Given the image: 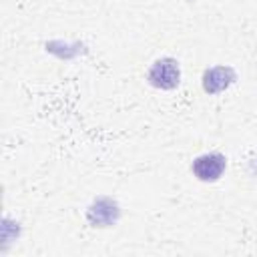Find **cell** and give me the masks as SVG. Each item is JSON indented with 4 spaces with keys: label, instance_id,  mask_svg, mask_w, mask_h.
Masks as SVG:
<instances>
[{
    "label": "cell",
    "instance_id": "1",
    "mask_svg": "<svg viewBox=\"0 0 257 257\" xmlns=\"http://www.w3.org/2000/svg\"><path fill=\"white\" fill-rule=\"evenodd\" d=\"M84 217H86L90 227H94V229H108V227H114L120 221L122 209H120V205H118V201L114 197L98 195L86 207Z\"/></svg>",
    "mask_w": 257,
    "mask_h": 257
},
{
    "label": "cell",
    "instance_id": "2",
    "mask_svg": "<svg viewBox=\"0 0 257 257\" xmlns=\"http://www.w3.org/2000/svg\"><path fill=\"white\" fill-rule=\"evenodd\" d=\"M147 82L159 90H175L181 84V64L173 56L157 58L147 70Z\"/></svg>",
    "mask_w": 257,
    "mask_h": 257
},
{
    "label": "cell",
    "instance_id": "3",
    "mask_svg": "<svg viewBox=\"0 0 257 257\" xmlns=\"http://www.w3.org/2000/svg\"><path fill=\"white\" fill-rule=\"evenodd\" d=\"M225 169H227V157L217 151L203 153V155L195 157L191 163L193 177L201 183H217L223 177Z\"/></svg>",
    "mask_w": 257,
    "mask_h": 257
},
{
    "label": "cell",
    "instance_id": "4",
    "mask_svg": "<svg viewBox=\"0 0 257 257\" xmlns=\"http://www.w3.org/2000/svg\"><path fill=\"white\" fill-rule=\"evenodd\" d=\"M237 82V70L229 64H215L203 70L201 86L207 94H221Z\"/></svg>",
    "mask_w": 257,
    "mask_h": 257
}]
</instances>
